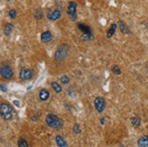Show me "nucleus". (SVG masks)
Here are the masks:
<instances>
[{"label": "nucleus", "mask_w": 148, "mask_h": 147, "mask_svg": "<svg viewBox=\"0 0 148 147\" xmlns=\"http://www.w3.org/2000/svg\"><path fill=\"white\" fill-rule=\"evenodd\" d=\"M8 16L10 18H16V11L15 9H10L8 12Z\"/></svg>", "instance_id": "5701e85b"}, {"label": "nucleus", "mask_w": 148, "mask_h": 147, "mask_svg": "<svg viewBox=\"0 0 148 147\" xmlns=\"http://www.w3.org/2000/svg\"><path fill=\"white\" fill-rule=\"evenodd\" d=\"M119 28H120V30H121L122 33H124V34H128V33H130L129 28H127V26L125 25V22H123V21H119Z\"/></svg>", "instance_id": "2eb2a0df"}, {"label": "nucleus", "mask_w": 148, "mask_h": 147, "mask_svg": "<svg viewBox=\"0 0 148 147\" xmlns=\"http://www.w3.org/2000/svg\"><path fill=\"white\" fill-rule=\"evenodd\" d=\"M0 91H2L4 92H8V89H6V87L5 85L0 84Z\"/></svg>", "instance_id": "393cba45"}, {"label": "nucleus", "mask_w": 148, "mask_h": 147, "mask_svg": "<svg viewBox=\"0 0 148 147\" xmlns=\"http://www.w3.org/2000/svg\"><path fill=\"white\" fill-rule=\"evenodd\" d=\"M94 105H95V110L97 111L99 113L103 112L105 111L106 109V101L104 98L102 97H96L94 101Z\"/></svg>", "instance_id": "423d86ee"}, {"label": "nucleus", "mask_w": 148, "mask_h": 147, "mask_svg": "<svg viewBox=\"0 0 148 147\" xmlns=\"http://www.w3.org/2000/svg\"><path fill=\"white\" fill-rule=\"evenodd\" d=\"M18 147H28V144L27 140L24 138H20L18 140Z\"/></svg>", "instance_id": "6ab92c4d"}, {"label": "nucleus", "mask_w": 148, "mask_h": 147, "mask_svg": "<svg viewBox=\"0 0 148 147\" xmlns=\"http://www.w3.org/2000/svg\"><path fill=\"white\" fill-rule=\"evenodd\" d=\"M74 132H75V133H80L81 132V130H80V127H79V125L78 124H75L74 125Z\"/></svg>", "instance_id": "b1692460"}, {"label": "nucleus", "mask_w": 148, "mask_h": 147, "mask_svg": "<svg viewBox=\"0 0 148 147\" xmlns=\"http://www.w3.org/2000/svg\"><path fill=\"white\" fill-rule=\"evenodd\" d=\"M8 1H12V0H8Z\"/></svg>", "instance_id": "c85d7f7f"}, {"label": "nucleus", "mask_w": 148, "mask_h": 147, "mask_svg": "<svg viewBox=\"0 0 148 147\" xmlns=\"http://www.w3.org/2000/svg\"><path fill=\"white\" fill-rule=\"evenodd\" d=\"M130 121H131V123L133 124V126H134V127H138L141 123V120L139 117H132Z\"/></svg>", "instance_id": "a211bd4d"}, {"label": "nucleus", "mask_w": 148, "mask_h": 147, "mask_svg": "<svg viewBox=\"0 0 148 147\" xmlns=\"http://www.w3.org/2000/svg\"><path fill=\"white\" fill-rule=\"evenodd\" d=\"M53 36L51 34L50 31H45L41 34V41L44 43H48L49 41L52 40Z\"/></svg>", "instance_id": "9d476101"}, {"label": "nucleus", "mask_w": 148, "mask_h": 147, "mask_svg": "<svg viewBox=\"0 0 148 147\" xmlns=\"http://www.w3.org/2000/svg\"><path fill=\"white\" fill-rule=\"evenodd\" d=\"M46 123L48 125V127L52 128V129H56V130L61 129L64 125V121H62V119L53 113L47 115Z\"/></svg>", "instance_id": "f257e3e1"}, {"label": "nucleus", "mask_w": 148, "mask_h": 147, "mask_svg": "<svg viewBox=\"0 0 148 147\" xmlns=\"http://www.w3.org/2000/svg\"><path fill=\"white\" fill-rule=\"evenodd\" d=\"M31 119L33 120V121H36L38 119V115H34V116H32Z\"/></svg>", "instance_id": "a878e982"}, {"label": "nucleus", "mask_w": 148, "mask_h": 147, "mask_svg": "<svg viewBox=\"0 0 148 147\" xmlns=\"http://www.w3.org/2000/svg\"><path fill=\"white\" fill-rule=\"evenodd\" d=\"M76 8L77 5L74 1H70L68 6H67V15L70 17V19L73 21H75L77 16H76Z\"/></svg>", "instance_id": "39448f33"}, {"label": "nucleus", "mask_w": 148, "mask_h": 147, "mask_svg": "<svg viewBox=\"0 0 148 147\" xmlns=\"http://www.w3.org/2000/svg\"><path fill=\"white\" fill-rule=\"evenodd\" d=\"M112 71L114 72V74L115 75H121L122 71H121V69L117 66V65H114L112 67Z\"/></svg>", "instance_id": "aec40b11"}, {"label": "nucleus", "mask_w": 148, "mask_h": 147, "mask_svg": "<svg viewBox=\"0 0 148 147\" xmlns=\"http://www.w3.org/2000/svg\"><path fill=\"white\" fill-rule=\"evenodd\" d=\"M51 87H52V89L56 93H59L62 92V87L56 81H53L52 83H51Z\"/></svg>", "instance_id": "f3484780"}, {"label": "nucleus", "mask_w": 148, "mask_h": 147, "mask_svg": "<svg viewBox=\"0 0 148 147\" xmlns=\"http://www.w3.org/2000/svg\"><path fill=\"white\" fill-rule=\"evenodd\" d=\"M61 17V11L60 9H55L52 12H50L47 14V18L49 20L56 21L57 19H59Z\"/></svg>", "instance_id": "1a4fd4ad"}, {"label": "nucleus", "mask_w": 148, "mask_h": 147, "mask_svg": "<svg viewBox=\"0 0 148 147\" xmlns=\"http://www.w3.org/2000/svg\"><path fill=\"white\" fill-rule=\"evenodd\" d=\"M69 52V47L66 44H62L61 46L56 49L55 53V60L56 61H61L65 60Z\"/></svg>", "instance_id": "7ed1b4c3"}, {"label": "nucleus", "mask_w": 148, "mask_h": 147, "mask_svg": "<svg viewBox=\"0 0 148 147\" xmlns=\"http://www.w3.org/2000/svg\"><path fill=\"white\" fill-rule=\"evenodd\" d=\"M56 142L58 147H67V143L66 142V140L60 135L56 136Z\"/></svg>", "instance_id": "ddd939ff"}, {"label": "nucleus", "mask_w": 148, "mask_h": 147, "mask_svg": "<svg viewBox=\"0 0 148 147\" xmlns=\"http://www.w3.org/2000/svg\"><path fill=\"white\" fill-rule=\"evenodd\" d=\"M38 96H39V99L40 101H46L49 99V96H50V92L47 91V89H42L41 91L39 92V94H38Z\"/></svg>", "instance_id": "9b49d317"}, {"label": "nucleus", "mask_w": 148, "mask_h": 147, "mask_svg": "<svg viewBox=\"0 0 148 147\" xmlns=\"http://www.w3.org/2000/svg\"><path fill=\"white\" fill-rule=\"evenodd\" d=\"M13 70L9 66H2L0 67V76L4 79L9 80L13 77Z\"/></svg>", "instance_id": "0eeeda50"}, {"label": "nucleus", "mask_w": 148, "mask_h": 147, "mask_svg": "<svg viewBox=\"0 0 148 147\" xmlns=\"http://www.w3.org/2000/svg\"><path fill=\"white\" fill-rule=\"evenodd\" d=\"M104 123H105V120H104V118H102V119H101V123H102V124H104Z\"/></svg>", "instance_id": "cd10ccee"}, {"label": "nucleus", "mask_w": 148, "mask_h": 147, "mask_svg": "<svg viewBox=\"0 0 148 147\" xmlns=\"http://www.w3.org/2000/svg\"><path fill=\"white\" fill-rule=\"evenodd\" d=\"M12 30H13V25L10 23H6L4 27V33L6 36H10L12 33Z\"/></svg>", "instance_id": "4468645a"}, {"label": "nucleus", "mask_w": 148, "mask_h": 147, "mask_svg": "<svg viewBox=\"0 0 148 147\" xmlns=\"http://www.w3.org/2000/svg\"><path fill=\"white\" fill-rule=\"evenodd\" d=\"M35 17H36V19H41V18L43 17V12H42V10L37 9V10L35 12Z\"/></svg>", "instance_id": "4be33fe9"}, {"label": "nucleus", "mask_w": 148, "mask_h": 147, "mask_svg": "<svg viewBox=\"0 0 148 147\" xmlns=\"http://www.w3.org/2000/svg\"><path fill=\"white\" fill-rule=\"evenodd\" d=\"M116 28H117V25L115 24V23H114V24L111 25L110 28H109V29L107 30V34H106L107 37H111L114 34L115 30H116Z\"/></svg>", "instance_id": "dca6fc26"}, {"label": "nucleus", "mask_w": 148, "mask_h": 147, "mask_svg": "<svg viewBox=\"0 0 148 147\" xmlns=\"http://www.w3.org/2000/svg\"><path fill=\"white\" fill-rule=\"evenodd\" d=\"M60 81L63 83V84H67V83L70 81V80L66 75H63L60 77Z\"/></svg>", "instance_id": "412c9836"}, {"label": "nucleus", "mask_w": 148, "mask_h": 147, "mask_svg": "<svg viewBox=\"0 0 148 147\" xmlns=\"http://www.w3.org/2000/svg\"><path fill=\"white\" fill-rule=\"evenodd\" d=\"M77 28H79V30L82 32V37L83 40H90L93 38V35H92V29L88 26L83 24V23H79L77 25Z\"/></svg>", "instance_id": "20e7f679"}, {"label": "nucleus", "mask_w": 148, "mask_h": 147, "mask_svg": "<svg viewBox=\"0 0 148 147\" xmlns=\"http://www.w3.org/2000/svg\"><path fill=\"white\" fill-rule=\"evenodd\" d=\"M138 147H148V136L145 135L140 137L137 141Z\"/></svg>", "instance_id": "f8f14e48"}, {"label": "nucleus", "mask_w": 148, "mask_h": 147, "mask_svg": "<svg viewBox=\"0 0 148 147\" xmlns=\"http://www.w3.org/2000/svg\"><path fill=\"white\" fill-rule=\"evenodd\" d=\"M19 76H20V78L24 80H31L33 78V72H32V70L29 69H27V68H24L20 70V72H19Z\"/></svg>", "instance_id": "6e6552de"}, {"label": "nucleus", "mask_w": 148, "mask_h": 147, "mask_svg": "<svg viewBox=\"0 0 148 147\" xmlns=\"http://www.w3.org/2000/svg\"><path fill=\"white\" fill-rule=\"evenodd\" d=\"M0 116L5 121H9L13 118L12 107L8 102H2V103H0Z\"/></svg>", "instance_id": "f03ea898"}, {"label": "nucleus", "mask_w": 148, "mask_h": 147, "mask_svg": "<svg viewBox=\"0 0 148 147\" xmlns=\"http://www.w3.org/2000/svg\"><path fill=\"white\" fill-rule=\"evenodd\" d=\"M13 102H14V103H15V105H16V106H20V102H19L18 101H13Z\"/></svg>", "instance_id": "bb28decb"}]
</instances>
